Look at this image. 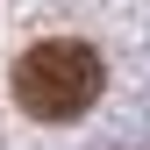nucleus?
I'll return each mask as SVG.
<instances>
[{
  "instance_id": "1",
  "label": "nucleus",
  "mask_w": 150,
  "mask_h": 150,
  "mask_svg": "<svg viewBox=\"0 0 150 150\" xmlns=\"http://www.w3.org/2000/svg\"><path fill=\"white\" fill-rule=\"evenodd\" d=\"M107 86V64L93 43H71V36H50V43L22 50V64H14V100H22V115L36 122H79L93 100H100Z\"/></svg>"
}]
</instances>
